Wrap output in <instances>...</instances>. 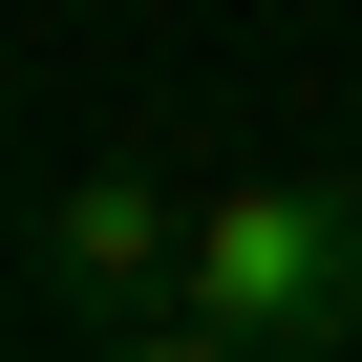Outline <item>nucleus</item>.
<instances>
[{
	"mask_svg": "<svg viewBox=\"0 0 362 362\" xmlns=\"http://www.w3.org/2000/svg\"><path fill=\"white\" fill-rule=\"evenodd\" d=\"M170 320H192V362H277V341L362 320V170H235V192H192Z\"/></svg>",
	"mask_w": 362,
	"mask_h": 362,
	"instance_id": "nucleus-1",
	"label": "nucleus"
},
{
	"mask_svg": "<svg viewBox=\"0 0 362 362\" xmlns=\"http://www.w3.org/2000/svg\"><path fill=\"white\" fill-rule=\"evenodd\" d=\"M43 256L64 277H170V256H192V192H170V170H64V192H43Z\"/></svg>",
	"mask_w": 362,
	"mask_h": 362,
	"instance_id": "nucleus-2",
	"label": "nucleus"
}]
</instances>
